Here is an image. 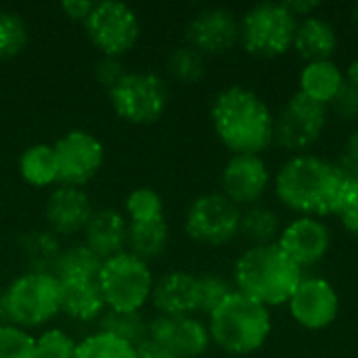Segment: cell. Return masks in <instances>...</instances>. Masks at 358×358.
<instances>
[{
  "label": "cell",
  "mask_w": 358,
  "mask_h": 358,
  "mask_svg": "<svg viewBox=\"0 0 358 358\" xmlns=\"http://www.w3.org/2000/svg\"><path fill=\"white\" fill-rule=\"evenodd\" d=\"M210 120L218 141L233 155H260L275 136V117L268 105L239 84L216 94Z\"/></svg>",
  "instance_id": "6da1fadb"
},
{
  "label": "cell",
  "mask_w": 358,
  "mask_h": 358,
  "mask_svg": "<svg viewBox=\"0 0 358 358\" xmlns=\"http://www.w3.org/2000/svg\"><path fill=\"white\" fill-rule=\"evenodd\" d=\"M342 180L344 172L340 166L302 153L281 166L275 178V191L289 210L319 218L334 214Z\"/></svg>",
  "instance_id": "7a4b0ae2"
},
{
  "label": "cell",
  "mask_w": 358,
  "mask_h": 358,
  "mask_svg": "<svg viewBox=\"0 0 358 358\" xmlns=\"http://www.w3.org/2000/svg\"><path fill=\"white\" fill-rule=\"evenodd\" d=\"M235 289L262 306L287 304L300 285L302 268L277 245H252L235 262Z\"/></svg>",
  "instance_id": "3957f363"
},
{
  "label": "cell",
  "mask_w": 358,
  "mask_h": 358,
  "mask_svg": "<svg viewBox=\"0 0 358 358\" xmlns=\"http://www.w3.org/2000/svg\"><path fill=\"white\" fill-rule=\"evenodd\" d=\"M208 317L210 340L233 357H245L260 350L273 327L268 308L237 289Z\"/></svg>",
  "instance_id": "277c9868"
},
{
  "label": "cell",
  "mask_w": 358,
  "mask_h": 358,
  "mask_svg": "<svg viewBox=\"0 0 358 358\" xmlns=\"http://www.w3.org/2000/svg\"><path fill=\"white\" fill-rule=\"evenodd\" d=\"M4 300L10 325L40 329L61 315V281L52 273L25 271L4 287Z\"/></svg>",
  "instance_id": "5b68a950"
},
{
  "label": "cell",
  "mask_w": 358,
  "mask_h": 358,
  "mask_svg": "<svg viewBox=\"0 0 358 358\" xmlns=\"http://www.w3.org/2000/svg\"><path fill=\"white\" fill-rule=\"evenodd\" d=\"M96 283L107 310L143 313V308L151 302L155 277L149 268V262L124 250L103 260Z\"/></svg>",
  "instance_id": "8992f818"
},
{
  "label": "cell",
  "mask_w": 358,
  "mask_h": 358,
  "mask_svg": "<svg viewBox=\"0 0 358 358\" xmlns=\"http://www.w3.org/2000/svg\"><path fill=\"white\" fill-rule=\"evenodd\" d=\"M113 113L132 126L155 124L168 109V82L155 71H128L107 90Z\"/></svg>",
  "instance_id": "52a82bcc"
},
{
  "label": "cell",
  "mask_w": 358,
  "mask_h": 358,
  "mask_svg": "<svg viewBox=\"0 0 358 358\" xmlns=\"http://www.w3.org/2000/svg\"><path fill=\"white\" fill-rule=\"evenodd\" d=\"M296 29L298 19L283 2H260L243 15L239 42L254 57H281L294 46Z\"/></svg>",
  "instance_id": "ba28073f"
},
{
  "label": "cell",
  "mask_w": 358,
  "mask_h": 358,
  "mask_svg": "<svg viewBox=\"0 0 358 358\" xmlns=\"http://www.w3.org/2000/svg\"><path fill=\"white\" fill-rule=\"evenodd\" d=\"M82 27L90 44L107 57L124 59L141 38L138 13L130 4L117 0L94 2Z\"/></svg>",
  "instance_id": "9c48e42d"
},
{
  "label": "cell",
  "mask_w": 358,
  "mask_h": 358,
  "mask_svg": "<svg viewBox=\"0 0 358 358\" xmlns=\"http://www.w3.org/2000/svg\"><path fill=\"white\" fill-rule=\"evenodd\" d=\"M239 229L241 210L222 193H203L187 208L185 233L201 245H227L239 235Z\"/></svg>",
  "instance_id": "30bf717a"
},
{
  "label": "cell",
  "mask_w": 358,
  "mask_h": 358,
  "mask_svg": "<svg viewBox=\"0 0 358 358\" xmlns=\"http://www.w3.org/2000/svg\"><path fill=\"white\" fill-rule=\"evenodd\" d=\"M52 147L59 164V185L84 189L105 164L103 141L84 128L67 130L52 143Z\"/></svg>",
  "instance_id": "8fae6325"
},
{
  "label": "cell",
  "mask_w": 358,
  "mask_h": 358,
  "mask_svg": "<svg viewBox=\"0 0 358 358\" xmlns=\"http://www.w3.org/2000/svg\"><path fill=\"white\" fill-rule=\"evenodd\" d=\"M325 124L327 107L302 92H296L275 117L273 141L287 151H302L319 141Z\"/></svg>",
  "instance_id": "7c38bea8"
},
{
  "label": "cell",
  "mask_w": 358,
  "mask_h": 358,
  "mask_svg": "<svg viewBox=\"0 0 358 358\" xmlns=\"http://www.w3.org/2000/svg\"><path fill=\"white\" fill-rule=\"evenodd\" d=\"M147 340L166 348L176 358H199L210 346L208 325L195 315L189 317H166L155 315L149 319Z\"/></svg>",
  "instance_id": "4fadbf2b"
},
{
  "label": "cell",
  "mask_w": 358,
  "mask_h": 358,
  "mask_svg": "<svg viewBox=\"0 0 358 358\" xmlns=\"http://www.w3.org/2000/svg\"><path fill=\"white\" fill-rule=\"evenodd\" d=\"M287 306L298 325L310 331H321L338 319L340 298L329 281L308 277L300 281Z\"/></svg>",
  "instance_id": "5bb4252c"
},
{
  "label": "cell",
  "mask_w": 358,
  "mask_h": 358,
  "mask_svg": "<svg viewBox=\"0 0 358 358\" xmlns=\"http://www.w3.org/2000/svg\"><path fill=\"white\" fill-rule=\"evenodd\" d=\"M239 42V21L222 6L201 8L187 25V44L203 57L224 55Z\"/></svg>",
  "instance_id": "9a60e30c"
},
{
  "label": "cell",
  "mask_w": 358,
  "mask_h": 358,
  "mask_svg": "<svg viewBox=\"0 0 358 358\" xmlns=\"http://www.w3.org/2000/svg\"><path fill=\"white\" fill-rule=\"evenodd\" d=\"M94 208L90 195L82 187L57 185L50 189L44 203V220L52 235L73 237L84 233Z\"/></svg>",
  "instance_id": "2e32d148"
},
{
  "label": "cell",
  "mask_w": 358,
  "mask_h": 358,
  "mask_svg": "<svg viewBox=\"0 0 358 358\" xmlns=\"http://www.w3.org/2000/svg\"><path fill=\"white\" fill-rule=\"evenodd\" d=\"M277 245L300 268H306V266H315L327 256L331 245V233L323 220L300 216L281 231Z\"/></svg>",
  "instance_id": "e0dca14e"
},
{
  "label": "cell",
  "mask_w": 358,
  "mask_h": 358,
  "mask_svg": "<svg viewBox=\"0 0 358 358\" xmlns=\"http://www.w3.org/2000/svg\"><path fill=\"white\" fill-rule=\"evenodd\" d=\"M271 174L260 155H233L220 176L222 195L235 206H254L266 191Z\"/></svg>",
  "instance_id": "ac0fdd59"
},
{
  "label": "cell",
  "mask_w": 358,
  "mask_h": 358,
  "mask_svg": "<svg viewBox=\"0 0 358 358\" xmlns=\"http://www.w3.org/2000/svg\"><path fill=\"white\" fill-rule=\"evenodd\" d=\"M151 304L157 315L189 317L199 313V283L197 277L185 271H170L155 279Z\"/></svg>",
  "instance_id": "d6986e66"
},
{
  "label": "cell",
  "mask_w": 358,
  "mask_h": 358,
  "mask_svg": "<svg viewBox=\"0 0 358 358\" xmlns=\"http://www.w3.org/2000/svg\"><path fill=\"white\" fill-rule=\"evenodd\" d=\"M82 235H84V243L101 260H107L126 250L128 220L124 212L115 208H101L92 212Z\"/></svg>",
  "instance_id": "ffe728a7"
},
{
  "label": "cell",
  "mask_w": 358,
  "mask_h": 358,
  "mask_svg": "<svg viewBox=\"0 0 358 358\" xmlns=\"http://www.w3.org/2000/svg\"><path fill=\"white\" fill-rule=\"evenodd\" d=\"M107 313L101 287L94 281H61V315L76 323H99Z\"/></svg>",
  "instance_id": "44dd1931"
},
{
  "label": "cell",
  "mask_w": 358,
  "mask_h": 358,
  "mask_svg": "<svg viewBox=\"0 0 358 358\" xmlns=\"http://www.w3.org/2000/svg\"><path fill=\"white\" fill-rule=\"evenodd\" d=\"M338 46V34L331 23H327L321 17H306L302 23H298L294 48L302 59L308 63L315 61H329Z\"/></svg>",
  "instance_id": "7402d4cb"
},
{
  "label": "cell",
  "mask_w": 358,
  "mask_h": 358,
  "mask_svg": "<svg viewBox=\"0 0 358 358\" xmlns=\"http://www.w3.org/2000/svg\"><path fill=\"white\" fill-rule=\"evenodd\" d=\"M21 178L34 189H52L59 185V164L55 147L48 143H34L25 147L17 162Z\"/></svg>",
  "instance_id": "603a6c76"
},
{
  "label": "cell",
  "mask_w": 358,
  "mask_h": 358,
  "mask_svg": "<svg viewBox=\"0 0 358 358\" xmlns=\"http://www.w3.org/2000/svg\"><path fill=\"white\" fill-rule=\"evenodd\" d=\"M342 84L344 73L331 59L306 63V67L300 73V92L325 107L334 103Z\"/></svg>",
  "instance_id": "cb8c5ba5"
},
{
  "label": "cell",
  "mask_w": 358,
  "mask_h": 358,
  "mask_svg": "<svg viewBox=\"0 0 358 358\" xmlns=\"http://www.w3.org/2000/svg\"><path fill=\"white\" fill-rule=\"evenodd\" d=\"M19 250L25 260L27 271L34 273H55L57 260L61 256V241L48 229L27 231L19 239Z\"/></svg>",
  "instance_id": "d4e9b609"
},
{
  "label": "cell",
  "mask_w": 358,
  "mask_h": 358,
  "mask_svg": "<svg viewBox=\"0 0 358 358\" xmlns=\"http://www.w3.org/2000/svg\"><path fill=\"white\" fill-rule=\"evenodd\" d=\"M170 243V227L164 220L155 222H128V239L126 252L134 254L136 258L151 262L164 256Z\"/></svg>",
  "instance_id": "484cf974"
},
{
  "label": "cell",
  "mask_w": 358,
  "mask_h": 358,
  "mask_svg": "<svg viewBox=\"0 0 358 358\" xmlns=\"http://www.w3.org/2000/svg\"><path fill=\"white\" fill-rule=\"evenodd\" d=\"M103 260L82 241L71 243L61 250L55 266V277L59 281H94L99 277Z\"/></svg>",
  "instance_id": "4316f807"
},
{
  "label": "cell",
  "mask_w": 358,
  "mask_h": 358,
  "mask_svg": "<svg viewBox=\"0 0 358 358\" xmlns=\"http://www.w3.org/2000/svg\"><path fill=\"white\" fill-rule=\"evenodd\" d=\"M96 325H99L101 331H107V334L132 344L134 348L141 346L143 342H147L149 319L143 313H113V310H107L99 319Z\"/></svg>",
  "instance_id": "83f0119b"
},
{
  "label": "cell",
  "mask_w": 358,
  "mask_h": 358,
  "mask_svg": "<svg viewBox=\"0 0 358 358\" xmlns=\"http://www.w3.org/2000/svg\"><path fill=\"white\" fill-rule=\"evenodd\" d=\"M239 233L245 235L254 245H268L281 235V220L279 214L264 206H252L248 212L241 214V229Z\"/></svg>",
  "instance_id": "f1b7e54d"
},
{
  "label": "cell",
  "mask_w": 358,
  "mask_h": 358,
  "mask_svg": "<svg viewBox=\"0 0 358 358\" xmlns=\"http://www.w3.org/2000/svg\"><path fill=\"white\" fill-rule=\"evenodd\" d=\"M29 44V25L13 8H0V61L19 57Z\"/></svg>",
  "instance_id": "f546056e"
},
{
  "label": "cell",
  "mask_w": 358,
  "mask_h": 358,
  "mask_svg": "<svg viewBox=\"0 0 358 358\" xmlns=\"http://www.w3.org/2000/svg\"><path fill=\"white\" fill-rule=\"evenodd\" d=\"M124 216L128 222H155L166 218L164 197L151 187L132 189L124 199Z\"/></svg>",
  "instance_id": "4dcf8cb0"
},
{
  "label": "cell",
  "mask_w": 358,
  "mask_h": 358,
  "mask_svg": "<svg viewBox=\"0 0 358 358\" xmlns=\"http://www.w3.org/2000/svg\"><path fill=\"white\" fill-rule=\"evenodd\" d=\"M73 358H136V348L107 331L96 329L78 342Z\"/></svg>",
  "instance_id": "1f68e13d"
},
{
  "label": "cell",
  "mask_w": 358,
  "mask_h": 358,
  "mask_svg": "<svg viewBox=\"0 0 358 358\" xmlns=\"http://www.w3.org/2000/svg\"><path fill=\"white\" fill-rule=\"evenodd\" d=\"M168 73L180 84H195L206 76V57L193 46L182 44L170 50L166 59Z\"/></svg>",
  "instance_id": "d6a6232c"
},
{
  "label": "cell",
  "mask_w": 358,
  "mask_h": 358,
  "mask_svg": "<svg viewBox=\"0 0 358 358\" xmlns=\"http://www.w3.org/2000/svg\"><path fill=\"white\" fill-rule=\"evenodd\" d=\"M78 342L61 327H46L36 336L38 358H73Z\"/></svg>",
  "instance_id": "836d02e7"
},
{
  "label": "cell",
  "mask_w": 358,
  "mask_h": 358,
  "mask_svg": "<svg viewBox=\"0 0 358 358\" xmlns=\"http://www.w3.org/2000/svg\"><path fill=\"white\" fill-rule=\"evenodd\" d=\"M0 358H38L36 338L17 325H0Z\"/></svg>",
  "instance_id": "e575fe53"
},
{
  "label": "cell",
  "mask_w": 358,
  "mask_h": 358,
  "mask_svg": "<svg viewBox=\"0 0 358 358\" xmlns=\"http://www.w3.org/2000/svg\"><path fill=\"white\" fill-rule=\"evenodd\" d=\"M331 216H338L348 233L358 235V178L344 174Z\"/></svg>",
  "instance_id": "d590c367"
},
{
  "label": "cell",
  "mask_w": 358,
  "mask_h": 358,
  "mask_svg": "<svg viewBox=\"0 0 358 358\" xmlns=\"http://www.w3.org/2000/svg\"><path fill=\"white\" fill-rule=\"evenodd\" d=\"M197 283H199V313L206 315L216 310L235 292L231 281H227L220 275H201L197 277Z\"/></svg>",
  "instance_id": "8d00e7d4"
},
{
  "label": "cell",
  "mask_w": 358,
  "mask_h": 358,
  "mask_svg": "<svg viewBox=\"0 0 358 358\" xmlns=\"http://www.w3.org/2000/svg\"><path fill=\"white\" fill-rule=\"evenodd\" d=\"M92 73H94L96 84H101V86H105V88L109 90V88H113V86L128 73V69H126L124 59L101 55V57L94 61Z\"/></svg>",
  "instance_id": "74e56055"
},
{
  "label": "cell",
  "mask_w": 358,
  "mask_h": 358,
  "mask_svg": "<svg viewBox=\"0 0 358 358\" xmlns=\"http://www.w3.org/2000/svg\"><path fill=\"white\" fill-rule=\"evenodd\" d=\"M334 109L338 115L346 120H357L358 117V84H352L344 78V84L340 86L336 99H334Z\"/></svg>",
  "instance_id": "f35d334b"
},
{
  "label": "cell",
  "mask_w": 358,
  "mask_h": 358,
  "mask_svg": "<svg viewBox=\"0 0 358 358\" xmlns=\"http://www.w3.org/2000/svg\"><path fill=\"white\" fill-rule=\"evenodd\" d=\"M340 170L346 176H355L358 178V130L348 138L344 151H342V162H340Z\"/></svg>",
  "instance_id": "ab89813d"
},
{
  "label": "cell",
  "mask_w": 358,
  "mask_h": 358,
  "mask_svg": "<svg viewBox=\"0 0 358 358\" xmlns=\"http://www.w3.org/2000/svg\"><path fill=\"white\" fill-rule=\"evenodd\" d=\"M94 2L92 0H63L61 2V13L76 23H84L92 10Z\"/></svg>",
  "instance_id": "60d3db41"
},
{
  "label": "cell",
  "mask_w": 358,
  "mask_h": 358,
  "mask_svg": "<svg viewBox=\"0 0 358 358\" xmlns=\"http://www.w3.org/2000/svg\"><path fill=\"white\" fill-rule=\"evenodd\" d=\"M285 6H287V10L298 19V17H310V13L315 10V8H319L321 6V2H317V0H306V2H302V0H287V2H283Z\"/></svg>",
  "instance_id": "b9f144b4"
},
{
  "label": "cell",
  "mask_w": 358,
  "mask_h": 358,
  "mask_svg": "<svg viewBox=\"0 0 358 358\" xmlns=\"http://www.w3.org/2000/svg\"><path fill=\"white\" fill-rule=\"evenodd\" d=\"M136 358H176L172 352H168L166 348L157 346L155 342L147 340L141 346H136Z\"/></svg>",
  "instance_id": "7bdbcfd3"
},
{
  "label": "cell",
  "mask_w": 358,
  "mask_h": 358,
  "mask_svg": "<svg viewBox=\"0 0 358 358\" xmlns=\"http://www.w3.org/2000/svg\"><path fill=\"white\" fill-rule=\"evenodd\" d=\"M8 310H6V300H4V289H0V325H8Z\"/></svg>",
  "instance_id": "ee69618b"
},
{
  "label": "cell",
  "mask_w": 358,
  "mask_h": 358,
  "mask_svg": "<svg viewBox=\"0 0 358 358\" xmlns=\"http://www.w3.org/2000/svg\"><path fill=\"white\" fill-rule=\"evenodd\" d=\"M344 78H346L348 82H352V84H358V59L348 65V69H346V76H344Z\"/></svg>",
  "instance_id": "f6af8a7d"
},
{
  "label": "cell",
  "mask_w": 358,
  "mask_h": 358,
  "mask_svg": "<svg viewBox=\"0 0 358 358\" xmlns=\"http://www.w3.org/2000/svg\"><path fill=\"white\" fill-rule=\"evenodd\" d=\"M352 19H355V23L358 25V4H355V8H352Z\"/></svg>",
  "instance_id": "bcb514c9"
},
{
  "label": "cell",
  "mask_w": 358,
  "mask_h": 358,
  "mask_svg": "<svg viewBox=\"0 0 358 358\" xmlns=\"http://www.w3.org/2000/svg\"><path fill=\"white\" fill-rule=\"evenodd\" d=\"M0 245H2V233H0Z\"/></svg>",
  "instance_id": "7dc6e473"
}]
</instances>
